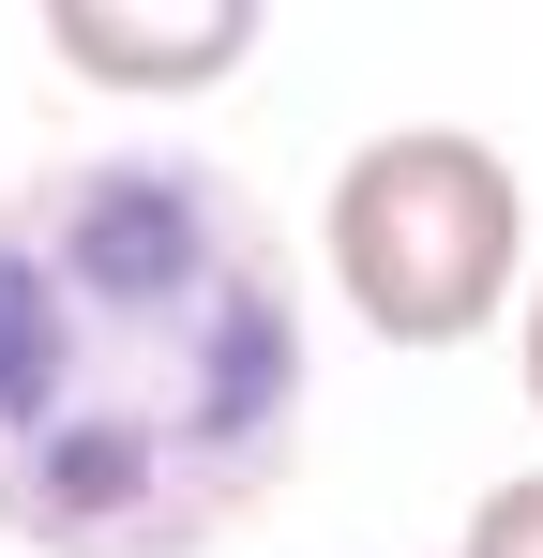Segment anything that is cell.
I'll return each mask as SVG.
<instances>
[{
	"label": "cell",
	"mask_w": 543,
	"mask_h": 558,
	"mask_svg": "<svg viewBox=\"0 0 543 558\" xmlns=\"http://www.w3.org/2000/svg\"><path fill=\"white\" fill-rule=\"evenodd\" d=\"M302 272L212 151H76L0 196V544L196 558L302 453Z\"/></svg>",
	"instance_id": "6da1fadb"
},
{
	"label": "cell",
	"mask_w": 543,
	"mask_h": 558,
	"mask_svg": "<svg viewBox=\"0 0 543 558\" xmlns=\"http://www.w3.org/2000/svg\"><path fill=\"white\" fill-rule=\"evenodd\" d=\"M317 257H333V302L377 348H408V363L483 348L529 302V182L468 121H393V136H362L333 167Z\"/></svg>",
	"instance_id": "7a4b0ae2"
},
{
	"label": "cell",
	"mask_w": 543,
	"mask_h": 558,
	"mask_svg": "<svg viewBox=\"0 0 543 558\" xmlns=\"http://www.w3.org/2000/svg\"><path fill=\"white\" fill-rule=\"evenodd\" d=\"M46 61L90 76V92H136V106H181V92H227L257 61V15L242 0H181V15H121V0H46Z\"/></svg>",
	"instance_id": "3957f363"
},
{
	"label": "cell",
	"mask_w": 543,
	"mask_h": 558,
	"mask_svg": "<svg viewBox=\"0 0 543 558\" xmlns=\"http://www.w3.org/2000/svg\"><path fill=\"white\" fill-rule=\"evenodd\" d=\"M452 558H543V468L483 483V498H468V529H452Z\"/></svg>",
	"instance_id": "277c9868"
},
{
	"label": "cell",
	"mask_w": 543,
	"mask_h": 558,
	"mask_svg": "<svg viewBox=\"0 0 543 558\" xmlns=\"http://www.w3.org/2000/svg\"><path fill=\"white\" fill-rule=\"evenodd\" d=\"M514 377H529V408H543V272H529V302H514Z\"/></svg>",
	"instance_id": "5b68a950"
}]
</instances>
